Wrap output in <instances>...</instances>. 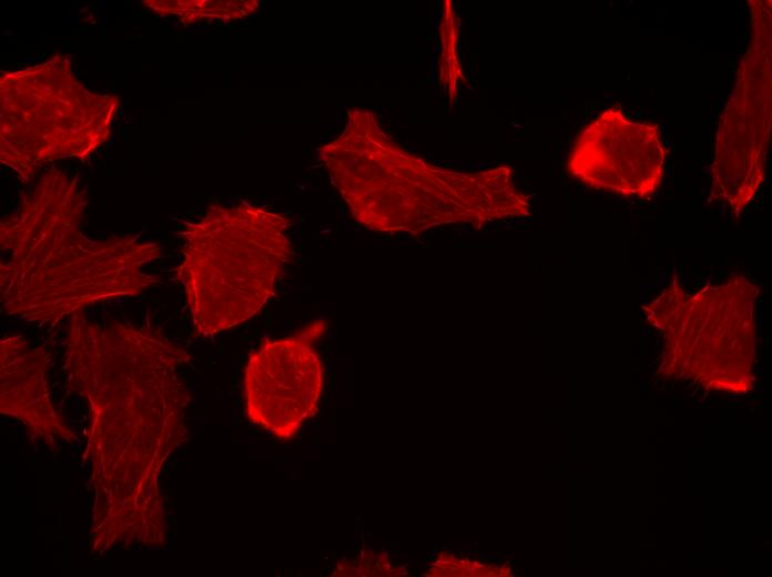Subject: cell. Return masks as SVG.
<instances>
[{
    "label": "cell",
    "mask_w": 772,
    "mask_h": 577,
    "mask_svg": "<svg viewBox=\"0 0 772 577\" xmlns=\"http://www.w3.org/2000/svg\"><path fill=\"white\" fill-rule=\"evenodd\" d=\"M190 361L153 328L72 315L63 368L68 387L89 408L83 458L93 496L92 555L165 545L160 474L189 437L191 393L179 367Z\"/></svg>",
    "instance_id": "1"
},
{
    "label": "cell",
    "mask_w": 772,
    "mask_h": 577,
    "mask_svg": "<svg viewBox=\"0 0 772 577\" xmlns=\"http://www.w3.org/2000/svg\"><path fill=\"white\" fill-rule=\"evenodd\" d=\"M87 198L75 181L48 171L0 223L2 311L54 325L90 304L135 296L158 283L144 266L161 256L136 235L102 241L81 231Z\"/></svg>",
    "instance_id": "2"
},
{
    "label": "cell",
    "mask_w": 772,
    "mask_h": 577,
    "mask_svg": "<svg viewBox=\"0 0 772 577\" xmlns=\"http://www.w3.org/2000/svg\"><path fill=\"white\" fill-rule=\"evenodd\" d=\"M318 152L353 219L374 232L417 236L448 225L480 230L531 213L530 196L509 165L475 172L436 165L395 142L370 110H348L341 134Z\"/></svg>",
    "instance_id": "3"
},
{
    "label": "cell",
    "mask_w": 772,
    "mask_h": 577,
    "mask_svg": "<svg viewBox=\"0 0 772 577\" xmlns=\"http://www.w3.org/2000/svg\"><path fill=\"white\" fill-rule=\"evenodd\" d=\"M290 226L285 215L245 202L212 204L202 219L185 224L176 276L197 335L248 321L274 296L294 254Z\"/></svg>",
    "instance_id": "4"
},
{
    "label": "cell",
    "mask_w": 772,
    "mask_h": 577,
    "mask_svg": "<svg viewBox=\"0 0 772 577\" xmlns=\"http://www.w3.org/2000/svg\"><path fill=\"white\" fill-rule=\"evenodd\" d=\"M0 99V160L23 181L47 161L89 156L109 139L120 104L88 90L61 54L3 72Z\"/></svg>",
    "instance_id": "5"
},
{
    "label": "cell",
    "mask_w": 772,
    "mask_h": 577,
    "mask_svg": "<svg viewBox=\"0 0 772 577\" xmlns=\"http://www.w3.org/2000/svg\"><path fill=\"white\" fill-rule=\"evenodd\" d=\"M760 287L741 274L687 293L677 277L642 306L667 335L669 367L707 387L743 392L750 385Z\"/></svg>",
    "instance_id": "6"
},
{
    "label": "cell",
    "mask_w": 772,
    "mask_h": 577,
    "mask_svg": "<svg viewBox=\"0 0 772 577\" xmlns=\"http://www.w3.org/2000/svg\"><path fill=\"white\" fill-rule=\"evenodd\" d=\"M752 8V42L721 117L712 165V191L740 212L753 200L765 169L771 121L770 2Z\"/></svg>",
    "instance_id": "7"
},
{
    "label": "cell",
    "mask_w": 772,
    "mask_h": 577,
    "mask_svg": "<svg viewBox=\"0 0 772 577\" xmlns=\"http://www.w3.org/2000/svg\"><path fill=\"white\" fill-rule=\"evenodd\" d=\"M326 330L327 322L316 320L292 335L264 340L247 357L245 414L280 441L293 439L318 409L324 365L314 343Z\"/></svg>",
    "instance_id": "8"
},
{
    "label": "cell",
    "mask_w": 772,
    "mask_h": 577,
    "mask_svg": "<svg viewBox=\"0 0 772 577\" xmlns=\"http://www.w3.org/2000/svg\"><path fill=\"white\" fill-rule=\"evenodd\" d=\"M666 153L659 125L632 121L610 107L578 133L566 170L593 190L648 198L661 184Z\"/></svg>",
    "instance_id": "9"
},
{
    "label": "cell",
    "mask_w": 772,
    "mask_h": 577,
    "mask_svg": "<svg viewBox=\"0 0 772 577\" xmlns=\"http://www.w3.org/2000/svg\"><path fill=\"white\" fill-rule=\"evenodd\" d=\"M50 355L20 334L0 342V413L21 422L30 437L54 449L78 442L75 433L55 409L49 393Z\"/></svg>",
    "instance_id": "10"
},
{
    "label": "cell",
    "mask_w": 772,
    "mask_h": 577,
    "mask_svg": "<svg viewBox=\"0 0 772 577\" xmlns=\"http://www.w3.org/2000/svg\"><path fill=\"white\" fill-rule=\"evenodd\" d=\"M145 4L154 11L164 14L180 16L185 23H193L203 19L234 20L251 14L257 9L258 2L251 1H217V0H189V1H145Z\"/></svg>",
    "instance_id": "11"
},
{
    "label": "cell",
    "mask_w": 772,
    "mask_h": 577,
    "mask_svg": "<svg viewBox=\"0 0 772 577\" xmlns=\"http://www.w3.org/2000/svg\"><path fill=\"white\" fill-rule=\"evenodd\" d=\"M439 38V80L449 97V101L454 102L457 97L458 85L461 81H465V78L458 57V20L450 0L444 1Z\"/></svg>",
    "instance_id": "12"
}]
</instances>
